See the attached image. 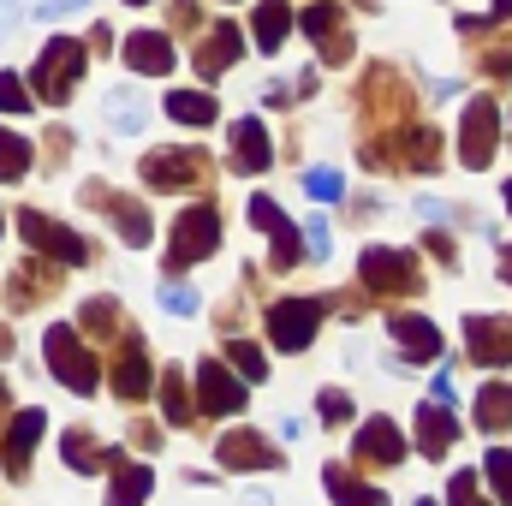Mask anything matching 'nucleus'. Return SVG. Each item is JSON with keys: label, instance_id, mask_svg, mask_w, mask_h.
<instances>
[{"label": "nucleus", "instance_id": "obj_1", "mask_svg": "<svg viewBox=\"0 0 512 506\" xmlns=\"http://www.w3.org/2000/svg\"><path fill=\"white\" fill-rule=\"evenodd\" d=\"M42 358H48V370H54V376L66 381L72 393H84V399L102 387V364L90 358L84 334H78V328H66V322H54V328L42 334Z\"/></svg>", "mask_w": 512, "mask_h": 506}, {"label": "nucleus", "instance_id": "obj_2", "mask_svg": "<svg viewBox=\"0 0 512 506\" xmlns=\"http://www.w3.org/2000/svg\"><path fill=\"white\" fill-rule=\"evenodd\" d=\"M84 66H90V48L72 42V36H54V42L42 48L36 72H30V90H36L42 102H66V90L84 78Z\"/></svg>", "mask_w": 512, "mask_h": 506}, {"label": "nucleus", "instance_id": "obj_3", "mask_svg": "<svg viewBox=\"0 0 512 506\" xmlns=\"http://www.w3.org/2000/svg\"><path fill=\"white\" fill-rule=\"evenodd\" d=\"M215 245H221V215H215V203H191V209L173 221V233H167V268H191V262L215 256Z\"/></svg>", "mask_w": 512, "mask_h": 506}, {"label": "nucleus", "instance_id": "obj_4", "mask_svg": "<svg viewBox=\"0 0 512 506\" xmlns=\"http://www.w3.org/2000/svg\"><path fill=\"white\" fill-rule=\"evenodd\" d=\"M18 239H30V251H36V256L66 262V268H84V262H90V245H84L72 227L48 221L42 209H18Z\"/></svg>", "mask_w": 512, "mask_h": 506}, {"label": "nucleus", "instance_id": "obj_5", "mask_svg": "<svg viewBox=\"0 0 512 506\" xmlns=\"http://www.w3.org/2000/svg\"><path fill=\"white\" fill-rule=\"evenodd\" d=\"M143 185H155V191H203V179H209V155L203 149H155V155H143Z\"/></svg>", "mask_w": 512, "mask_h": 506}, {"label": "nucleus", "instance_id": "obj_6", "mask_svg": "<svg viewBox=\"0 0 512 506\" xmlns=\"http://www.w3.org/2000/svg\"><path fill=\"white\" fill-rule=\"evenodd\" d=\"M322 316H328L322 298H280V304H268V340H274L280 352H304V346L316 340Z\"/></svg>", "mask_w": 512, "mask_h": 506}, {"label": "nucleus", "instance_id": "obj_7", "mask_svg": "<svg viewBox=\"0 0 512 506\" xmlns=\"http://www.w3.org/2000/svg\"><path fill=\"white\" fill-rule=\"evenodd\" d=\"M358 280L370 286V292H417L423 280H417V256L393 251V245H370V251L358 256Z\"/></svg>", "mask_w": 512, "mask_h": 506}, {"label": "nucleus", "instance_id": "obj_8", "mask_svg": "<svg viewBox=\"0 0 512 506\" xmlns=\"http://www.w3.org/2000/svg\"><path fill=\"white\" fill-rule=\"evenodd\" d=\"M495 131H501V102L477 96L465 108V126H459V161L465 167H489L495 161Z\"/></svg>", "mask_w": 512, "mask_h": 506}, {"label": "nucleus", "instance_id": "obj_9", "mask_svg": "<svg viewBox=\"0 0 512 506\" xmlns=\"http://www.w3.org/2000/svg\"><path fill=\"white\" fill-rule=\"evenodd\" d=\"M197 399H203V411H209V417H233V411H245L251 387L233 376L221 358H203V364H197Z\"/></svg>", "mask_w": 512, "mask_h": 506}, {"label": "nucleus", "instance_id": "obj_10", "mask_svg": "<svg viewBox=\"0 0 512 506\" xmlns=\"http://www.w3.org/2000/svg\"><path fill=\"white\" fill-rule=\"evenodd\" d=\"M465 346H471V364H483V370H507L512 364V334L495 316H465Z\"/></svg>", "mask_w": 512, "mask_h": 506}, {"label": "nucleus", "instance_id": "obj_11", "mask_svg": "<svg viewBox=\"0 0 512 506\" xmlns=\"http://www.w3.org/2000/svg\"><path fill=\"white\" fill-rule=\"evenodd\" d=\"M352 459H358V465H399V459H405L399 423H393V417H370V423L358 429V441H352Z\"/></svg>", "mask_w": 512, "mask_h": 506}, {"label": "nucleus", "instance_id": "obj_12", "mask_svg": "<svg viewBox=\"0 0 512 506\" xmlns=\"http://www.w3.org/2000/svg\"><path fill=\"white\" fill-rule=\"evenodd\" d=\"M251 227L268 233V245H274V268H292V262H298V239H304V233L280 215L274 197H251Z\"/></svg>", "mask_w": 512, "mask_h": 506}, {"label": "nucleus", "instance_id": "obj_13", "mask_svg": "<svg viewBox=\"0 0 512 506\" xmlns=\"http://www.w3.org/2000/svg\"><path fill=\"white\" fill-rule=\"evenodd\" d=\"M387 334H393L399 358H411V364H435V358H441V334H435V322H423V316H393Z\"/></svg>", "mask_w": 512, "mask_h": 506}, {"label": "nucleus", "instance_id": "obj_14", "mask_svg": "<svg viewBox=\"0 0 512 506\" xmlns=\"http://www.w3.org/2000/svg\"><path fill=\"white\" fill-rule=\"evenodd\" d=\"M459 441V423H453V405H441V399H429L423 411H417V453L423 459H447V447Z\"/></svg>", "mask_w": 512, "mask_h": 506}, {"label": "nucleus", "instance_id": "obj_15", "mask_svg": "<svg viewBox=\"0 0 512 506\" xmlns=\"http://www.w3.org/2000/svg\"><path fill=\"white\" fill-rule=\"evenodd\" d=\"M42 429H48V417H42L36 405H30V411H18V417L6 423V453H0V459H6V471H12V477H24V471H30V453H36Z\"/></svg>", "mask_w": 512, "mask_h": 506}, {"label": "nucleus", "instance_id": "obj_16", "mask_svg": "<svg viewBox=\"0 0 512 506\" xmlns=\"http://www.w3.org/2000/svg\"><path fill=\"white\" fill-rule=\"evenodd\" d=\"M215 453H221V465H227V471H274V465H280V453H274L262 435H251V429L221 435V447H215Z\"/></svg>", "mask_w": 512, "mask_h": 506}, {"label": "nucleus", "instance_id": "obj_17", "mask_svg": "<svg viewBox=\"0 0 512 506\" xmlns=\"http://www.w3.org/2000/svg\"><path fill=\"white\" fill-rule=\"evenodd\" d=\"M108 471H114V483H108V506H143L149 501V489H155L149 465H131L126 453L114 447V453H108Z\"/></svg>", "mask_w": 512, "mask_h": 506}, {"label": "nucleus", "instance_id": "obj_18", "mask_svg": "<svg viewBox=\"0 0 512 506\" xmlns=\"http://www.w3.org/2000/svg\"><path fill=\"white\" fill-rule=\"evenodd\" d=\"M126 66L131 72H149V78L173 72V42H167L161 30H131L126 36Z\"/></svg>", "mask_w": 512, "mask_h": 506}, {"label": "nucleus", "instance_id": "obj_19", "mask_svg": "<svg viewBox=\"0 0 512 506\" xmlns=\"http://www.w3.org/2000/svg\"><path fill=\"white\" fill-rule=\"evenodd\" d=\"M304 30L322 42V60H328V66H340V60L352 54V42L340 36V6H334V0H316V6L304 12Z\"/></svg>", "mask_w": 512, "mask_h": 506}, {"label": "nucleus", "instance_id": "obj_20", "mask_svg": "<svg viewBox=\"0 0 512 506\" xmlns=\"http://www.w3.org/2000/svg\"><path fill=\"white\" fill-rule=\"evenodd\" d=\"M239 42H245V36H239V24H215V30L203 36V48H197V72H203V78H221V72L245 54Z\"/></svg>", "mask_w": 512, "mask_h": 506}, {"label": "nucleus", "instance_id": "obj_21", "mask_svg": "<svg viewBox=\"0 0 512 506\" xmlns=\"http://www.w3.org/2000/svg\"><path fill=\"white\" fill-rule=\"evenodd\" d=\"M233 167H239V173H268V167H274V149H268L262 120H239V126H233Z\"/></svg>", "mask_w": 512, "mask_h": 506}, {"label": "nucleus", "instance_id": "obj_22", "mask_svg": "<svg viewBox=\"0 0 512 506\" xmlns=\"http://www.w3.org/2000/svg\"><path fill=\"white\" fill-rule=\"evenodd\" d=\"M90 203H102L114 221H120V239L126 245H149V209L137 197H102V185H90Z\"/></svg>", "mask_w": 512, "mask_h": 506}, {"label": "nucleus", "instance_id": "obj_23", "mask_svg": "<svg viewBox=\"0 0 512 506\" xmlns=\"http://www.w3.org/2000/svg\"><path fill=\"white\" fill-rule=\"evenodd\" d=\"M149 381H155V376H149V358H143V346L131 340V346H126V358L114 364V393H120L126 405H137V399L149 393Z\"/></svg>", "mask_w": 512, "mask_h": 506}, {"label": "nucleus", "instance_id": "obj_24", "mask_svg": "<svg viewBox=\"0 0 512 506\" xmlns=\"http://www.w3.org/2000/svg\"><path fill=\"white\" fill-rule=\"evenodd\" d=\"M322 483H328V495H334V506H387L382 489H370V483H358L346 465H328L322 471Z\"/></svg>", "mask_w": 512, "mask_h": 506}, {"label": "nucleus", "instance_id": "obj_25", "mask_svg": "<svg viewBox=\"0 0 512 506\" xmlns=\"http://www.w3.org/2000/svg\"><path fill=\"white\" fill-rule=\"evenodd\" d=\"M54 292V268H42V262H30V268H12V310H30V304H42Z\"/></svg>", "mask_w": 512, "mask_h": 506}, {"label": "nucleus", "instance_id": "obj_26", "mask_svg": "<svg viewBox=\"0 0 512 506\" xmlns=\"http://www.w3.org/2000/svg\"><path fill=\"white\" fill-rule=\"evenodd\" d=\"M256 54H274L280 42H286V30H292V12H286V0H262L256 6Z\"/></svg>", "mask_w": 512, "mask_h": 506}, {"label": "nucleus", "instance_id": "obj_27", "mask_svg": "<svg viewBox=\"0 0 512 506\" xmlns=\"http://www.w3.org/2000/svg\"><path fill=\"white\" fill-rule=\"evenodd\" d=\"M477 423H483L489 435L512 429V387H507V381H489V387L477 393Z\"/></svg>", "mask_w": 512, "mask_h": 506}, {"label": "nucleus", "instance_id": "obj_28", "mask_svg": "<svg viewBox=\"0 0 512 506\" xmlns=\"http://www.w3.org/2000/svg\"><path fill=\"white\" fill-rule=\"evenodd\" d=\"M167 114L179 120V126H215V96H203V90H173L167 96Z\"/></svg>", "mask_w": 512, "mask_h": 506}, {"label": "nucleus", "instance_id": "obj_29", "mask_svg": "<svg viewBox=\"0 0 512 506\" xmlns=\"http://www.w3.org/2000/svg\"><path fill=\"white\" fill-rule=\"evenodd\" d=\"M60 453H66V465L78 471V477H96L102 465H108V453L84 435V429H66V441H60Z\"/></svg>", "mask_w": 512, "mask_h": 506}, {"label": "nucleus", "instance_id": "obj_30", "mask_svg": "<svg viewBox=\"0 0 512 506\" xmlns=\"http://www.w3.org/2000/svg\"><path fill=\"white\" fill-rule=\"evenodd\" d=\"M24 173H30V143L0 126V185H18Z\"/></svg>", "mask_w": 512, "mask_h": 506}, {"label": "nucleus", "instance_id": "obj_31", "mask_svg": "<svg viewBox=\"0 0 512 506\" xmlns=\"http://www.w3.org/2000/svg\"><path fill=\"white\" fill-rule=\"evenodd\" d=\"M161 405H167V423L185 429L191 423V393H185V370H161Z\"/></svg>", "mask_w": 512, "mask_h": 506}, {"label": "nucleus", "instance_id": "obj_32", "mask_svg": "<svg viewBox=\"0 0 512 506\" xmlns=\"http://www.w3.org/2000/svg\"><path fill=\"white\" fill-rule=\"evenodd\" d=\"M227 358H233L239 381H262V376H268V358H262V346H256V340H227Z\"/></svg>", "mask_w": 512, "mask_h": 506}, {"label": "nucleus", "instance_id": "obj_33", "mask_svg": "<svg viewBox=\"0 0 512 506\" xmlns=\"http://www.w3.org/2000/svg\"><path fill=\"white\" fill-rule=\"evenodd\" d=\"M108 126L114 131H143V102L131 90H114L108 96Z\"/></svg>", "mask_w": 512, "mask_h": 506}, {"label": "nucleus", "instance_id": "obj_34", "mask_svg": "<svg viewBox=\"0 0 512 506\" xmlns=\"http://www.w3.org/2000/svg\"><path fill=\"white\" fill-rule=\"evenodd\" d=\"M120 322H126V316H120V304H114V298H90V304H84V328H96L102 340H114V328H120Z\"/></svg>", "mask_w": 512, "mask_h": 506}, {"label": "nucleus", "instance_id": "obj_35", "mask_svg": "<svg viewBox=\"0 0 512 506\" xmlns=\"http://www.w3.org/2000/svg\"><path fill=\"white\" fill-rule=\"evenodd\" d=\"M477 477H489V483H495V495L512 506V453H507V447H489V465H483Z\"/></svg>", "mask_w": 512, "mask_h": 506}, {"label": "nucleus", "instance_id": "obj_36", "mask_svg": "<svg viewBox=\"0 0 512 506\" xmlns=\"http://www.w3.org/2000/svg\"><path fill=\"white\" fill-rule=\"evenodd\" d=\"M0 114H30V84L18 72H0Z\"/></svg>", "mask_w": 512, "mask_h": 506}, {"label": "nucleus", "instance_id": "obj_37", "mask_svg": "<svg viewBox=\"0 0 512 506\" xmlns=\"http://www.w3.org/2000/svg\"><path fill=\"white\" fill-rule=\"evenodd\" d=\"M447 506H489L483 489H477V471H453L447 477Z\"/></svg>", "mask_w": 512, "mask_h": 506}, {"label": "nucleus", "instance_id": "obj_38", "mask_svg": "<svg viewBox=\"0 0 512 506\" xmlns=\"http://www.w3.org/2000/svg\"><path fill=\"white\" fill-rule=\"evenodd\" d=\"M304 191H310L316 203H334V197H340V173H334V167H310V173H304Z\"/></svg>", "mask_w": 512, "mask_h": 506}, {"label": "nucleus", "instance_id": "obj_39", "mask_svg": "<svg viewBox=\"0 0 512 506\" xmlns=\"http://www.w3.org/2000/svg\"><path fill=\"white\" fill-rule=\"evenodd\" d=\"M316 411H322V423H346V417H352V399H346L340 387H328V393L316 399Z\"/></svg>", "mask_w": 512, "mask_h": 506}, {"label": "nucleus", "instance_id": "obj_40", "mask_svg": "<svg viewBox=\"0 0 512 506\" xmlns=\"http://www.w3.org/2000/svg\"><path fill=\"white\" fill-rule=\"evenodd\" d=\"M161 304H167L173 316H197V292H191V286H167V292H161Z\"/></svg>", "mask_w": 512, "mask_h": 506}, {"label": "nucleus", "instance_id": "obj_41", "mask_svg": "<svg viewBox=\"0 0 512 506\" xmlns=\"http://www.w3.org/2000/svg\"><path fill=\"white\" fill-rule=\"evenodd\" d=\"M304 239H310V251H316V256H328V221L316 215V221L304 227Z\"/></svg>", "mask_w": 512, "mask_h": 506}, {"label": "nucleus", "instance_id": "obj_42", "mask_svg": "<svg viewBox=\"0 0 512 506\" xmlns=\"http://www.w3.org/2000/svg\"><path fill=\"white\" fill-rule=\"evenodd\" d=\"M429 251L441 256V262H447V268H453V262H459V251H453V239H447V233H429Z\"/></svg>", "mask_w": 512, "mask_h": 506}, {"label": "nucleus", "instance_id": "obj_43", "mask_svg": "<svg viewBox=\"0 0 512 506\" xmlns=\"http://www.w3.org/2000/svg\"><path fill=\"white\" fill-rule=\"evenodd\" d=\"M78 6H84V0H42L36 12H42V18H66V12H78Z\"/></svg>", "mask_w": 512, "mask_h": 506}, {"label": "nucleus", "instance_id": "obj_44", "mask_svg": "<svg viewBox=\"0 0 512 506\" xmlns=\"http://www.w3.org/2000/svg\"><path fill=\"white\" fill-rule=\"evenodd\" d=\"M173 24L191 30V24H197V6H191V0H173Z\"/></svg>", "mask_w": 512, "mask_h": 506}, {"label": "nucleus", "instance_id": "obj_45", "mask_svg": "<svg viewBox=\"0 0 512 506\" xmlns=\"http://www.w3.org/2000/svg\"><path fill=\"white\" fill-rule=\"evenodd\" d=\"M435 399H441V405H453V399H459V387H453V376H435Z\"/></svg>", "mask_w": 512, "mask_h": 506}, {"label": "nucleus", "instance_id": "obj_46", "mask_svg": "<svg viewBox=\"0 0 512 506\" xmlns=\"http://www.w3.org/2000/svg\"><path fill=\"white\" fill-rule=\"evenodd\" d=\"M137 447L149 453V447H161V429H149V423H137Z\"/></svg>", "mask_w": 512, "mask_h": 506}, {"label": "nucleus", "instance_id": "obj_47", "mask_svg": "<svg viewBox=\"0 0 512 506\" xmlns=\"http://www.w3.org/2000/svg\"><path fill=\"white\" fill-rule=\"evenodd\" d=\"M501 280H507V286H512V245H507V251H501Z\"/></svg>", "mask_w": 512, "mask_h": 506}, {"label": "nucleus", "instance_id": "obj_48", "mask_svg": "<svg viewBox=\"0 0 512 506\" xmlns=\"http://www.w3.org/2000/svg\"><path fill=\"white\" fill-rule=\"evenodd\" d=\"M495 18H512V0H495Z\"/></svg>", "mask_w": 512, "mask_h": 506}, {"label": "nucleus", "instance_id": "obj_49", "mask_svg": "<svg viewBox=\"0 0 512 506\" xmlns=\"http://www.w3.org/2000/svg\"><path fill=\"white\" fill-rule=\"evenodd\" d=\"M6 352H12V340H6V328H0V358H6Z\"/></svg>", "mask_w": 512, "mask_h": 506}, {"label": "nucleus", "instance_id": "obj_50", "mask_svg": "<svg viewBox=\"0 0 512 506\" xmlns=\"http://www.w3.org/2000/svg\"><path fill=\"white\" fill-rule=\"evenodd\" d=\"M507 215H512V179H507Z\"/></svg>", "mask_w": 512, "mask_h": 506}, {"label": "nucleus", "instance_id": "obj_51", "mask_svg": "<svg viewBox=\"0 0 512 506\" xmlns=\"http://www.w3.org/2000/svg\"><path fill=\"white\" fill-rule=\"evenodd\" d=\"M0 405H6V381H0Z\"/></svg>", "mask_w": 512, "mask_h": 506}, {"label": "nucleus", "instance_id": "obj_52", "mask_svg": "<svg viewBox=\"0 0 512 506\" xmlns=\"http://www.w3.org/2000/svg\"><path fill=\"white\" fill-rule=\"evenodd\" d=\"M126 6H149V0H126Z\"/></svg>", "mask_w": 512, "mask_h": 506}, {"label": "nucleus", "instance_id": "obj_53", "mask_svg": "<svg viewBox=\"0 0 512 506\" xmlns=\"http://www.w3.org/2000/svg\"><path fill=\"white\" fill-rule=\"evenodd\" d=\"M417 506H435V501H417Z\"/></svg>", "mask_w": 512, "mask_h": 506}]
</instances>
